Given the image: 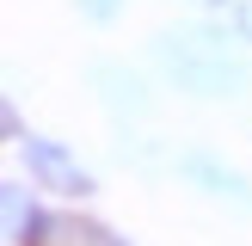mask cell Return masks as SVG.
I'll use <instances>...</instances> for the list:
<instances>
[{"label":"cell","instance_id":"cell-5","mask_svg":"<svg viewBox=\"0 0 252 246\" xmlns=\"http://www.w3.org/2000/svg\"><path fill=\"white\" fill-rule=\"evenodd\" d=\"M93 80L105 86V98H111V105H117V111H123V105H129V111L142 105V86H135V80H129V74H123V68H111V62H98V68H93Z\"/></svg>","mask_w":252,"mask_h":246},{"label":"cell","instance_id":"cell-3","mask_svg":"<svg viewBox=\"0 0 252 246\" xmlns=\"http://www.w3.org/2000/svg\"><path fill=\"white\" fill-rule=\"evenodd\" d=\"M185 172H191L197 184H209V197H234V203H252V197H246V179H240V172H228V166H216L209 154H191V160H185Z\"/></svg>","mask_w":252,"mask_h":246},{"label":"cell","instance_id":"cell-4","mask_svg":"<svg viewBox=\"0 0 252 246\" xmlns=\"http://www.w3.org/2000/svg\"><path fill=\"white\" fill-rule=\"evenodd\" d=\"M0 203H6V234H12V246H37L31 234H43L49 221L25 203V184H6V191H0Z\"/></svg>","mask_w":252,"mask_h":246},{"label":"cell","instance_id":"cell-1","mask_svg":"<svg viewBox=\"0 0 252 246\" xmlns=\"http://www.w3.org/2000/svg\"><path fill=\"white\" fill-rule=\"evenodd\" d=\"M160 62L166 74L197 98H221V92H240L252 80V68L234 56L228 37H209V31H179V37H160Z\"/></svg>","mask_w":252,"mask_h":246},{"label":"cell","instance_id":"cell-2","mask_svg":"<svg viewBox=\"0 0 252 246\" xmlns=\"http://www.w3.org/2000/svg\"><path fill=\"white\" fill-rule=\"evenodd\" d=\"M19 148H25V166H31V179L43 184V191H56V197H86L93 191L86 166L62 142H49V135H19Z\"/></svg>","mask_w":252,"mask_h":246},{"label":"cell","instance_id":"cell-6","mask_svg":"<svg viewBox=\"0 0 252 246\" xmlns=\"http://www.w3.org/2000/svg\"><path fill=\"white\" fill-rule=\"evenodd\" d=\"M117 6H123V0H80L86 19H117Z\"/></svg>","mask_w":252,"mask_h":246}]
</instances>
